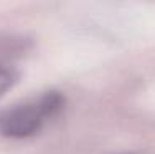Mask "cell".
Segmentation results:
<instances>
[{"label": "cell", "instance_id": "6da1fadb", "mask_svg": "<svg viewBox=\"0 0 155 154\" xmlns=\"http://www.w3.org/2000/svg\"><path fill=\"white\" fill-rule=\"evenodd\" d=\"M66 98L60 91H46L41 96L18 103L0 111V134L10 139H27L38 134L64 109Z\"/></svg>", "mask_w": 155, "mask_h": 154}, {"label": "cell", "instance_id": "7a4b0ae2", "mask_svg": "<svg viewBox=\"0 0 155 154\" xmlns=\"http://www.w3.org/2000/svg\"><path fill=\"white\" fill-rule=\"evenodd\" d=\"M15 81H17V76L12 70L0 67V98L15 85Z\"/></svg>", "mask_w": 155, "mask_h": 154}]
</instances>
